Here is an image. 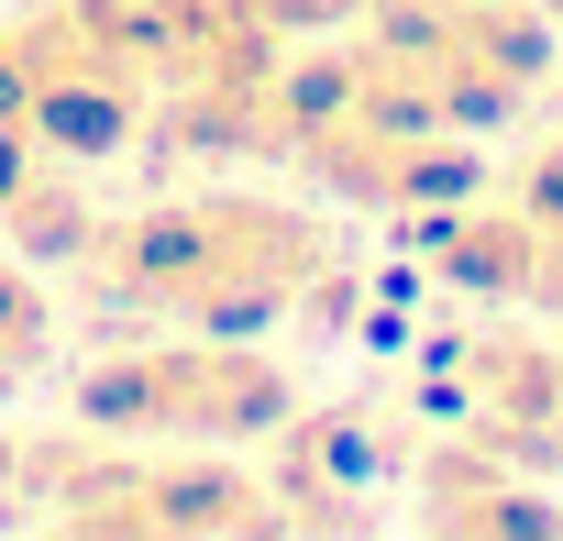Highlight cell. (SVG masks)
Wrapping results in <instances>:
<instances>
[{
	"label": "cell",
	"instance_id": "cell-1",
	"mask_svg": "<svg viewBox=\"0 0 563 541\" xmlns=\"http://www.w3.org/2000/svg\"><path fill=\"white\" fill-rule=\"evenodd\" d=\"M332 232L310 210L276 199H177V210H133L100 232V277L166 321H276L299 288H321Z\"/></svg>",
	"mask_w": 563,
	"mask_h": 541
},
{
	"label": "cell",
	"instance_id": "cell-2",
	"mask_svg": "<svg viewBox=\"0 0 563 541\" xmlns=\"http://www.w3.org/2000/svg\"><path fill=\"white\" fill-rule=\"evenodd\" d=\"M78 420L122 431V442H254V431H288V376L265 354L210 343H144L78 376Z\"/></svg>",
	"mask_w": 563,
	"mask_h": 541
},
{
	"label": "cell",
	"instance_id": "cell-3",
	"mask_svg": "<svg viewBox=\"0 0 563 541\" xmlns=\"http://www.w3.org/2000/svg\"><path fill=\"white\" fill-rule=\"evenodd\" d=\"M464 409L497 453H563V365L530 332H475L464 343Z\"/></svg>",
	"mask_w": 563,
	"mask_h": 541
},
{
	"label": "cell",
	"instance_id": "cell-4",
	"mask_svg": "<svg viewBox=\"0 0 563 541\" xmlns=\"http://www.w3.org/2000/svg\"><path fill=\"white\" fill-rule=\"evenodd\" d=\"M420 519H442V530H552V508L497 464V442H486V453H442Z\"/></svg>",
	"mask_w": 563,
	"mask_h": 541
},
{
	"label": "cell",
	"instance_id": "cell-5",
	"mask_svg": "<svg viewBox=\"0 0 563 541\" xmlns=\"http://www.w3.org/2000/svg\"><path fill=\"white\" fill-rule=\"evenodd\" d=\"M34 365H45V299L23 277H0V398H12Z\"/></svg>",
	"mask_w": 563,
	"mask_h": 541
}]
</instances>
